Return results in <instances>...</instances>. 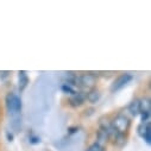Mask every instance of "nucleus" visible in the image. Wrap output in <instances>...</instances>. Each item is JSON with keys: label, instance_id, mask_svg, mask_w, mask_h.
I'll use <instances>...</instances> for the list:
<instances>
[{"label": "nucleus", "instance_id": "nucleus-1", "mask_svg": "<svg viewBox=\"0 0 151 151\" xmlns=\"http://www.w3.org/2000/svg\"><path fill=\"white\" fill-rule=\"evenodd\" d=\"M5 104L6 108L10 114L12 116H18L22 111V99L14 94V93H9L5 98Z\"/></svg>", "mask_w": 151, "mask_h": 151}, {"label": "nucleus", "instance_id": "nucleus-2", "mask_svg": "<svg viewBox=\"0 0 151 151\" xmlns=\"http://www.w3.org/2000/svg\"><path fill=\"white\" fill-rule=\"evenodd\" d=\"M111 125H112V127L118 133L125 134V133L129 131V129H130L131 122H130V119H129L126 116H124V114H118L114 119H113V122L111 123Z\"/></svg>", "mask_w": 151, "mask_h": 151}, {"label": "nucleus", "instance_id": "nucleus-3", "mask_svg": "<svg viewBox=\"0 0 151 151\" xmlns=\"http://www.w3.org/2000/svg\"><path fill=\"white\" fill-rule=\"evenodd\" d=\"M96 83V76L94 74H83L81 76H79L78 79V86L82 89H86V91H91L94 88Z\"/></svg>", "mask_w": 151, "mask_h": 151}, {"label": "nucleus", "instance_id": "nucleus-4", "mask_svg": "<svg viewBox=\"0 0 151 151\" xmlns=\"http://www.w3.org/2000/svg\"><path fill=\"white\" fill-rule=\"evenodd\" d=\"M131 80H132V75H131V74H129V73H124V74H122L120 76H118L117 80L113 82V85H112V87H111L112 92L120 91V89L124 88Z\"/></svg>", "mask_w": 151, "mask_h": 151}, {"label": "nucleus", "instance_id": "nucleus-5", "mask_svg": "<svg viewBox=\"0 0 151 151\" xmlns=\"http://www.w3.org/2000/svg\"><path fill=\"white\" fill-rule=\"evenodd\" d=\"M109 127H111V124H108V123H101L100 124V127H99V131H98V133H96V137H98V144H100L101 146H102V144H105V143H107V140L109 139V133H108V131H109Z\"/></svg>", "mask_w": 151, "mask_h": 151}, {"label": "nucleus", "instance_id": "nucleus-6", "mask_svg": "<svg viewBox=\"0 0 151 151\" xmlns=\"http://www.w3.org/2000/svg\"><path fill=\"white\" fill-rule=\"evenodd\" d=\"M86 101V93L85 92H76L73 94L69 99V104L71 107H80Z\"/></svg>", "mask_w": 151, "mask_h": 151}, {"label": "nucleus", "instance_id": "nucleus-7", "mask_svg": "<svg viewBox=\"0 0 151 151\" xmlns=\"http://www.w3.org/2000/svg\"><path fill=\"white\" fill-rule=\"evenodd\" d=\"M130 114L132 117H136L140 113V105H139V99H134L132 100L130 104H129V107H127Z\"/></svg>", "mask_w": 151, "mask_h": 151}, {"label": "nucleus", "instance_id": "nucleus-8", "mask_svg": "<svg viewBox=\"0 0 151 151\" xmlns=\"http://www.w3.org/2000/svg\"><path fill=\"white\" fill-rule=\"evenodd\" d=\"M100 96H101V93L98 89H95V88H93V89H91V91H88L86 93V100H88L92 104L98 102L99 99H100Z\"/></svg>", "mask_w": 151, "mask_h": 151}, {"label": "nucleus", "instance_id": "nucleus-9", "mask_svg": "<svg viewBox=\"0 0 151 151\" xmlns=\"http://www.w3.org/2000/svg\"><path fill=\"white\" fill-rule=\"evenodd\" d=\"M18 74H19V91L23 92L29 83V76H27L26 71H24V70H20Z\"/></svg>", "mask_w": 151, "mask_h": 151}, {"label": "nucleus", "instance_id": "nucleus-10", "mask_svg": "<svg viewBox=\"0 0 151 151\" xmlns=\"http://www.w3.org/2000/svg\"><path fill=\"white\" fill-rule=\"evenodd\" d=\"M139 105H140V112H150V99L149 98H143L142 100H139Z\"/></svg>", "mask_w": 151, "mask_h": 151}, {"label": "nucleus", "instance_id": "nucleus-11", "mask_svg": "<svg viewBox=\"0 0 151 151\" xmlns=\"http://www.w3.org/2000/svg\"><path fill=\"white\" fill-rule=\"evenodd\" d=\"M149 129H150V124H149V123H142V124L138 126V129H137V130H138V134L143 137V134H144Z\"/></svg>", "mask_w": 151, "mask_h": 151}, {"label": "nucleus", "instance_id": "nucleus-12", "mask_svg": "<svg viewBox=\"0 0 151 151\" xmlns=\"http://www.w3.org/2000/svg\"><path fill=\"white\" fill-rule=\"evenodd\" d=\"M86 151H104V146H101V145L98 144V143H94V144H92Z\"/></svg>", "mask_w": 151, "mask_h": 151}, {"label": "nucleus", "instance_id": "nucleus-13", "mask_svg": "<svg viewBox=\"0 0 151 151\" xmlns=\"http://www.w3.org/2000/svg\"><path fill=\"white\" fill-rule=\"evenodd\" d=\"M62 91H63L64 93H67V94H70V95H73V94L76 93V92H75V89H74L71 86H69V85H63V86H62Z\"/></svg>", "mask_w": 151, "mask_h": 151}, {"label": "nucleus", "instance_id": "nucleus-14", "mask_svg": "<svg viewBox=\"0 0 151 151\" xmlns=\"http://www.w3.org/2000/svg\"><path fill=\"white\" fill-rule=\"evenodd\" d=\"M139 114H140L142 122H143V123H147V120H149V118H150V112H140Z\"/></svg>", "mask_w": 151, "mask_h": 151}, {"label": "nucleus", "instance_id": "nucleus-15", "mask_svg": "<svg viewBox=\"0 0 151 151\" xmlns=\"http://www.w3.org/2000/svg\"><path fill=\"white\" fill-rule=\"evenodd\" d=\"M143 138H144V140L147 143V144H150L151 143V130L149 129L144 134H143Z\"/></svg>", "mask_w": 151, "mask_h": 151}, {"label": "nucleus", "instance_id": "nucleus-16", "mask_svg": "<svg viewBox=\"0 0 151 151\" xmlns=\"http://www.w3.org/2000/svg\"><path fill=\"white\" fill-rule=\"evenodd\" d=\"M10 71H0V78H7Z\"/></svg>", "mask_w": 151, "mask_h": 151}]
</instances>
